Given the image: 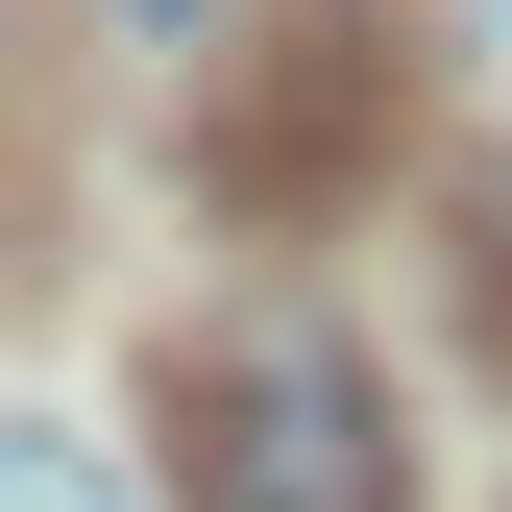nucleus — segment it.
<instances>
[{"mask_svg":"<svg viewBox=\"0 0 512 512\" xmlns=\"http://www.w3.org/2000/svg\"><path fill=\"white\" fill-rule=\"evenodd\" d=\"M171 488L196 512H391V366L342 317H220L171 366Z\"/></svg>","mask_w":512,"mask_h":512,"instance_id":"f257e3e1","label":"nucleus"},{"mask_svg":"<svg viewBox=\"0 0 512 512\" xmlns=\"http://www.w3.org/2000/svg\"><path fill=\"white\" fill-rule=\"evenodd\" d=\"M122 49H220V0H122Z\"/></svg>","mask_w":512,"mask_h":512,"instance_id":"f03ea898","label":"nucleus"}]
</instances>
